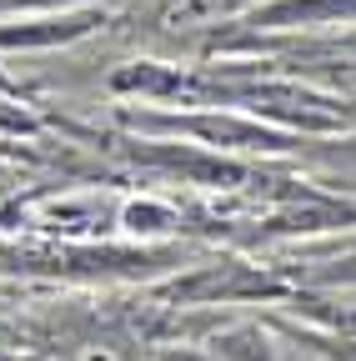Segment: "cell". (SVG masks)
Instances as JSON below:
<instances>
[{
  "instance_id": "obj_5",
  "label": "cell",
  "mask_w": 356,
  "mask_h": 361,
  "mask_svg": "<svg viewBox=\"0 0 356 361\" xmlns=\"http://www.w3.org/2000/svg\"><path fill=\"white\" fill-rule=\"evenodd\" d=\"M125 221L136 226V231H161V226H171V211H161V206H130Z\"/></svg>"
},
{
  "instance_id": "obj_4",
  "label": "cell",
  "mask_w": 356,
  "mask_h": 361,
  "mask_svg": "<svg viewBox=\"0 0 356 361\" xmlns=\"http://www.w3.org/2000/svg\"><path fill=\"white\" fill-rule=\"evenodd\" d=\"M96 16H56V20H30L20 30H0V45H51V40H70L80 30H91Z\"/></svg>"
},
{
  "instance_id": "obj_1",
  "label": "cell",
  "mask_w": 356,
  "mask_h": 361,
  "mask_svg": "<svg viewBox=\"0 0 356 361\" xmlns=\"http://www.w3.org/2000/svg\"><path fill=\"white\" fill-rule=\"evenodd\" d=\"M130 126L141 130H176V135H196L206 146H246V151H286V135L261 126V121H241V116H130Z\"/></svg>"
},
{
  "instance_id": "obj_6",
  "label": "cell",
  "mask_w": 356,
  "mask_h": 361,
  "mask_svg": "<svg viewBox=\"0 0 356 361\" xmlns=\"http://www.w3.org/2000/svg\"><path fill=\"white\" fill-rule=\"evenodd\" d=\"M251 0H186V6H176V20L181 16H216V11H241Z\"/></svg>"
},
{
  "instance_id": "obj_2",
  "label": "cell",
  "mask_w": 356,
  "mask_h": 361,
  "mask_svg": "<svg viewBox=\"0 0 356 361\" xmlns=\"http://www.w3.org/2000/svg\"><path fill=\"white\" fill-rule=\"evenodd\" d=\"M256 25H321V20H356V0H271L256 6Z\"/></svg>"
},
{
  "instance_id": "obj_3",
  "label": "cell",
  "mask_w": 356,
  "mask_h": 361,
  "mask_svg": "<svg viewBox=\"0 0 356 361\" xmlns=\"http://www.w3.org/2000/svg\"><path fill=\"white\" fill-rule=\"evenodd\" d=\"M261 291H271V281L251 276L246 266H206L201 276L176 286V296H186V301H201V296H261Z\"/></svg>"
}]
</instances>
